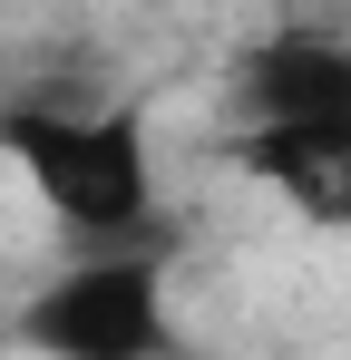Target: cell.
<instances>
[{
  "instance_id": "1",
  "label": "cell",
  "mask_w": 351,
  "mask_h": 360,
  "mask_svg": "<svg viewBox=\"0 0 351 360\" xmlns=\"http://www.w3.org/2000/svg\"><path fill=\"white\" fill-rule=\"evenodd\" d=\"M0 146L30 166V185L49 195V214L68 234H88V243L147 234V214H156V156H147L137 117H49V108H30V117L0 127Z\"/></svg>"
},
{
  "instance_id": "2",
  "label": "cell",
  "mask_w": 351,
  "mask_h": 360,
  "mask_svg": "<svg viewBox=\"0 0 351 360\" xmlns=\"http://www.w3.org/2000/svg\"><path fill=\"white\" fill-rule=\"evenodd\" d=\"M20 341L58 360H147L166 351V283L147 253H98L78 273H58L49 292L20 302Z\"/></svg>"
},
{
  "instance_id": "3",
  "label": "cell",
  "mask_w": 351,
  "mask_h": 360,
  "mask_svg": "<svg viewBox=\"0 0 351 360\" xmlns=\"http://www.w3.org/2000/svg\"><path fill=\"white\" fill-rule=\"evenodd\" d=\"M244 166L283 185L312 224H351V108L342 117H283L244 136Z\"/></svg>"
},
{
  "instance_id": "4",
  "label": "cell",
  "mask_w": 351,
  "mask_h": 360,
  "mask_svg": "<svg viewBox=\"0 0 351 360\" xmlns=\"http://www.w3.org/2000/svg\"><path fill=\"white\" fill-rule=\"evenodd\" d=\"M351 108V39L322 30H283L244 59V117L283 127V117H342Z\"/></svg>"
}]
</instances>
